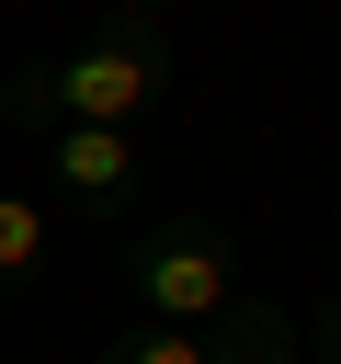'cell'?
<instances>
[{"label":"cell","instance_id":"cell-1","mask_svg":"<svg viewBox=\"0 0 341 364\" xmlns=\"http://www.w3.org/2000/svg\"><path fill=\"white\" fill-rule=\"evenodd\" d=\"M159 102H170V34L148 11H102L80 46L0 68V125L11 136H45V125H136Z\"/></svg>","mask_w":341,"mask_h":364},{"label":"cell","instance_id":"cell-2","mask_svg":"<svg viewBox=\"0 0 341 364\" xmlns=\"http://www.w3.org/2000/svg\"><path fill=\"white\" fill-rule=\"evenodd\" d=\"M125 296H136V318H159V330H205V318L239 296V239H227V216H159V228L125 250Z\"/></svg>","mask_w":341,"mask_h":364},{"label":"cell","instance_id":"cell-3","mask_svg":"<svg viewBox=\"0 0 341 364\" xmlns=\"http://www.w3.org/2000/svg\"><path fill=\"white\" fill-rule=\"evenodd\" d=\"M136 182H148V159H136V125H45V193L68 205V216H136Z\"/></svg>","mask_w":341,"mask_h":364},{"label":"cell","instance_id":"cell-4","mask_svg":"<svg viewBox=\"0 0 341 364\" xmlns=\"http://www.w3.org/2000/svg\"><path fill=\"white\" fill-rule=\"evenodd\" d=\"M34 273H45V193L0 182V296H23Z\"/></svg>","mask_w":341,"mask_h":364},{"label":"cell","instance_id":"cell-5","mask_svg":"<svg viewBox=\"0 0 341 364\" xmlns=\"http://www.w3.org/2000/svg\"><path fill=\"white\" fill-rule=\"evenodd\" d=\"M91 364H216V341L205 330H159V318H125Z\"/></svg>","mask_w":341,"mask_h":364},{"label":"cell","instance_id":"cell-6","mask_svg":"<svg viewBox=\"0 0 341 364\" xmlns=\"http://www.w3.org/2000/svg\"><path fill=\"white\" fill-rule=\"evenodd\" d=\"M318 364H341V284L318 296Z\"/></svg>","mask_w":341,"mask_h":364},{"label":"cell","instance_id":"cell-7","mask_svg":"<svg viewBox=\"0 0 341 364\" xmlns=\"http://www.w3.org/2000/svg\"><path fill=\"white\" fill-rule=\"evenodd\" d=\"M102 11H148V23H159V11H170V0H102Z\"/></svg>","mask_w":341,"mask_h":364}]
</instances>
